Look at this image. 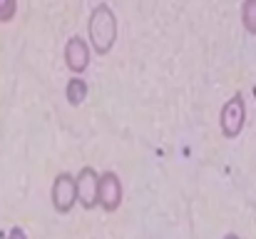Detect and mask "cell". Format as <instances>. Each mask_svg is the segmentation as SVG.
<instances>
[{
  "instance_id": "5",
  "label": "cell",
  "mask_w": 256,
  "mask_h": 239,
  "mask_svg": "<svg viewBox=\"0 0 256 239\" xmlns=\"http://www.w3.org/2000/svg\"><path fill=\"white\" fill-rule=\"evenodd\" d=\"M62 58H65V68L72 73V75H82L87 68H90V60H92V48L85 38L80 35H72L68 38L65 48H62Z\"/></svg>"
},
{
  "instance_id": "9",
  "label": "cell",
  "mask_w": 256,
  "mask_h": 239,
  "mask_svg": "<svg viewBox=\"0 0 256 239\" xmlns=\"http://www.w3.org/2000/svg\"><path fill=\"white\" fill-rule=\"evenodd\" d=\"M18 15V0H0V23H12Z\"/></svg>"
},
{
  "instance_id": "1",
  "label": "cell",
  "mask_w": 256,
  "mask_h": 239,
  "mask_svg": "<svg viewBox=\"0 0 256 239\" xmlns=\"http://www.w3.org/2000/svg\"><path fill=\"white\" fill-rule=\"evenodd\" d=\"M117 38H120V23L114 10L107 3H97L87 18V43L92 53L110 55L112 48L117 45Z\"/></svg>"
},
{
  "instance_id": "6",
  "label": "cell",
  "mask_w": 256,
  "mask_h": 239,
  "mask_svg": "<svg viewBox=\"0 0 256 239\" xmlns=\"http://www.w3.org/2000/svg\"><path fill=\"white\" fill-rule=\"evenodd\" d=\"M75 182H78V204L82 209H94L97 207V184H100V174L94 167H82L78 174H75Z\"/></svg>"
},
{
  "instance_id": "7",
  "label": "cell",
  "mask_w": 256,
  "mask_h": 239,
  "mask_svg": "<svg viewBox=\"0 0 256 239\" xmlns=\"http://www.w3.org/2000/svg\"><path fill=\"white\" fill-rule=\"evenodd\" d=\"M87 80H82V75H72L65 82V100L70 107H80L87 100Z\"/></svg>"
},
{
  "instance_id": "11",
  "label": "cell",
  "mask_w": 256,
  "mask_h": 239,
  "mask_svg": "<svg viewBox=\"0 0 256 239\" xmlns=\"http://www.w3.org/2000/svg\"><path fill=\"white\" fill-rule=\"evenodd\" d=\"M224 239H242V237H239V234H234V232H226V234H224Z\"/></svg>"
},
{
  "instance_id": "2",
  "label": "cell",
  "mask_w": 256,
  "mask_h": 239,
  "mask_svg": "<svg viewBox=\"0 0 256 239\" xmlns=\"http://www.w3.org/2000/svg\"><path fill=\"white\" fill-rule=\"evenodd\" d=\"M246 125V102H244V95L236 92L232 95L224 105H222V112H219V130L226 140H236L242 135Z\"/></svg>"
},
{
  "instance_id": "3",
  "label": "cell",
  "mask_w": 256,
  "mask_h": 239,
  "mask_svg": "<svg viewBox=\"0 0 256 239\" xmlns=\"http://www.w3.org/2000/svg\"><path fill=\"white\" fill-rule=\"evenodd\" d=\"M50 202L58 214H70L78 207V182L72 172H60L50 187Z\"/></svg>"
},
{
  "instance_id": "8",
  "label": "cell",
  "mask_w": 256,
  "mask_h": 239,
  "mask_svg": "<svg viewBox=\"0 0 256 239\" xmlns=\"http://www.w3.org/2000/svg\"><path fill=\"white\" fill-rule=\"evenodd\" d=\"M242 25L249 35H256V0H242Z\"/></svg>"
},
{
  "instance_id": "10",
  "label": "cell",
  "mask_w": 256,
  "mask_h": 239,
  "mask_svg": "<svg viewBox=\"0 0 256 239\" xmlns=\"http://www.w3.org/2000/svg\"><path fill=\"white\" fill-rule=\"evenodd\" d=\"M8 239H28V234H25L22 227H12V229L8 232Z\"/></svg>"
},
{
  "instance_id": "4",
  "label": "cell",
  "mask_w": 256,
  "mask_h": 239,
  "mask_svg": "<svg viewBox=\"0 0 256 239\" xmlns=\"http://www.w3.org/2000/svg\"><path fill=\"white\" fill-rule=\"evenodd\" d=\"M122 179L117 172L107 169L100 174V184H97V207H102V212H117L122 207Z\"/></svg>"
}]
</instances>
